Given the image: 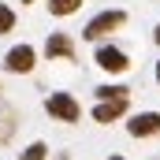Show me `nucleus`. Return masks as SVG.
Wrapping results in <instances>:
<instances>
[{
    "label": "nucleus",
    "mask_w": 160,
    "mask_h": 160,
    "mask_svg": "<svg viewBox=\"0 0 160 160\" xmlns=\"http://www.w3.org/2000/svg\"><path fill=\"white\" fill-rule=\"evenodd\" d=\"M123 22H127V11H123V8H104V11H97V15L82 26V38L86 41H104L108 34H116Z\"/></svg>",
    "instance_id": "f257e3e1"
},
{
    "label": "nucleus",
    "mask_w": 160,
    "mask_h": 160,
    "mask_svg": "<svg viewBox=\"0 0 160 160\" xmlns=\"http://www.w3.org/2000/svg\"><path fill=\"white\" fill-rule=\"evenodd\" d=\"M45 112H48L52 119H60V123H78L82 119V104L67 93V89L48 93V97H45Z\"/></svg>",
    "instance_id": "f03ea898"
},
{
    "label": "nucleus",
    "mask_w": 160,
    "mask_h": 160,
    "mask_svg": "<svg viewBox=\"0 0 160 160\" xmlns=\"http://www.w3.org/2000/svg\"><path fill=\"white\" fill-rule=\"evenodd\" d=\"M38 67V48L34 45H11L8 48V56H4V71H11V75H30Z\"/></svg>",
    "instance_id": "7ed1b4c3"
},
{
    "label": "nucleus",
    "mask_w": 160,
    "mask_h": 160,
    "mask_svg": "<svg viewBox=\"0 0 160 160\" xmlns=\"http://www.w3.org/2000/svg\"><path fill=\"white\" fill-rule=\"evenodd\" d=\"M93 60H97V67L108 71V75H127V71H130V56L123 52L119 45H97Z\"/></svg>",
    "instance_id": "20e7f679"
},
{
    "label": "nucleus",
    "mask_w": 160,
    "mask_h": 160,
    "mask_svg": "<svg viewBox=\"0 0 160 160\" xmlns=\"http://www.w3.org/2000/svg\"><path fill=\"white\" fill-rule=\"evenodd\" d=\"M45 60H75V38L63 30H52L45 38Z\"/></svg>",
    "instance_id": "39448f33"
},
{
    "label": "nucleus",
    "mask_w": 160,
    "mask_h": 160,
    "mask_svg": "<svg viewBox=\"0 0 160 160\" xmlns=\"http://www.w3.org/2000/svg\"><path fill=\"white\" fill-rule=\"evenodd\" d=\"M127 130H130V138H157L160 134V112H138V116H130Z\"/></svg>",
    "instance_id": "423d86ee"
},
{
    "label": "nucleus",
    "mask_w": 160,
    "mask_h": 160,
    "mask_svg": "<svg viewBox=\"0 0 160 160\" xmlns=\"http://www.w3.org/2000/svg\"><path fill=\"white\" fill-rule=\"evenodd\" d=\"M130 108V97H116V101H97L93 104V123H112V119H123Z\"/></svg>",
    "instance_id": "0eeeda50"
},
{
    "label": "nucleus",
    "mask_w": 160,
    "mask_h": 160,
    "mask_svg": "<svg viewBox=\"0 0 160 160\" xmlns=\"http://www.w3.org/2000/svg\"><path fill=\"white\" fill-rule=\"evenodd\" d=\"M86 0H45V8H48V15H56V19H67V15H75Z\"/></svg>",
    "instance_id": "6e6552de"
},
{
    "label": "nucleus",
    "mask_w": 160,
    "mask_h": 160,
    "mask_svg": "<svg viewBox=\"0 0 160 160\" xmlns=\"http://www.w3.org/2000/svg\"><path fill=\"white\" fill-rule=\"evenodd\" d=\"M97 101H116V97H130V86H97L93 89Z\"/></svg>",
    "instance_id": "1a4fd4ad"
},
{
    "label": "nucleus",
    "mask_w": 160,
    "mask_h": 160,
    "mask_svg": "<svg viewBox=\"0 0 160 160\" xmlns=\"http://www.w3.org/2000/svg\"><path fill=\"white\" fill-rule=\"evenodd\" d=\"M19 160H48V145H45V142H30Z\"/></svg>",
    "instance_id": "9d476101"
},
{
    "label": "nucleus",
    "mask_w": 160,
    "mask_h": 160,
    "mask_svg": "<svg viewBox=\"0 0 160 160\" xmlns=\"http://www.w3.org/2000/svg\"><path fill=\"white\" fill-rule=\"evenodd\" d=\"M11 30H15V11H11L8 4H0V38L11 34Z\"/></svg>",
    "instance_id": "9b49d317"
},
{
    "label": "nucleus",
    "mask_w": 160,
    "mask_h": 160,
    "mask_svg": "<svg viewBox=\"0 0 160 160\" xmlns=\"http://www.w3.org/2000/svg\"><path fill=\"white\" fill-rule=\"evenodd\" d=\"M153 41H157V45H160V22H157V30H153Z\"/></svg>",
    "instance_id": "f8f14e48"
},
{
    "label": "nucleus",
    "mask_w": 160,
    "mask_h": 160,
    "mask_svg": "<svg viewBox=\"0 0 160 160\" xmlns=\"http://www.w3.org/2000/svg\"><path fill=\"white\" fill-rule=\"evenodd\" d=\"M108 160H127V157H119V153H112V157H108Z\"/></svg>",
    "instance_id": "ddd939ff"
},
{
    "label": "nucleus",
    "mask_w": 160,
    "mask_h": 160,
    "mask_svg": "<svg viewBox=\"0 0 160 160\" xmlns=\"http://www.w3.org/2000/svg\"><path fill=\"white\" fill-rule=\"evenodd\" d=\"M157 86H160V60H157Z\"/></svg>",
    "instance_id": "4468645a"
},
{
    "label": "nucleus",
    "mask_w": 160,
    "mask_h": 160,
    "mask_svg": "<svg viewBox=\"0 0 160 160\" xmlns=\"http://www.w3.org/2000/svg\"><path fill=\"white\" fill-rule=\"evenodd\" d=\"M22 4H34V0H22Z\"/></svg>",
    "instance_id": "2eb2a0df"
}]
</instances>
